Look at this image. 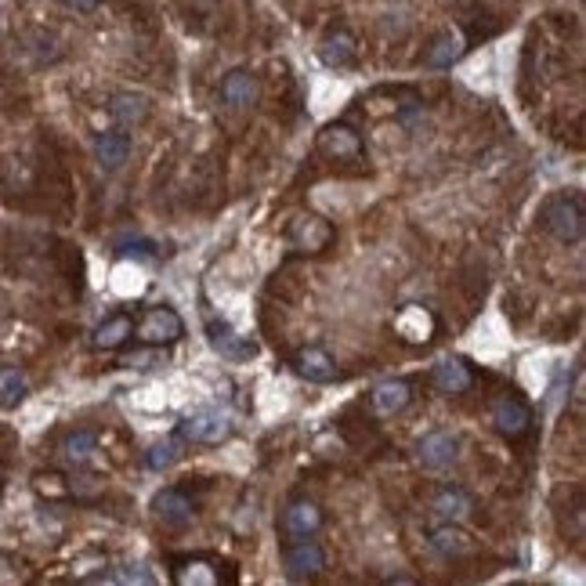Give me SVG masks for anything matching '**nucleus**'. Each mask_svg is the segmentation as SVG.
I'll return each instance as SVG.
<instances>
[{
	"mask_svg": "<svg viewBox=\"0 0 586 586\" xmlns=\"http://www.w3.org/2000/svg\"><path fill=\"white\" fill-rule=\"evenodd\" d=\"M33 489H37L40 496H48V500H66V496H69V482L62 478V474H55V471L37 474V478H33Z\"/></svg>",
	"mask_w": 586,
	"mask_h": 586,
	"instance_id": "28",
	"label": "nucleus"
},
{
	"mask_svg": "<svg viewBox=\"0 0 586 586\" xmlns=\"http://www.w3.org/2000/svg\"><path fill=\"white\" fill-rule=\"evenodd\" d=\"M236 435V424H232V416L225 409H196L181 420V438L185 442H199V445H221L228 438Z\"/></svg>",
	"mask_w": 586,
	"mask_h": 586,
	"instance_id": "2",
	"label": "nucleus"
},
{
	"mask_svg": "<svg viewBox=\"0 0 586 586\" xmlns=\"http://www.w3.org/2000/svg\"><path fill=\"white\" fill-rule=\"evenodd\" d=\"M95 449H98L95 431H73V435H66V442H62V456H66L69 464H87V460L95 456Z\"/></svg>",
	"mask_w": 586,
	"mask_h": 586,
	"instance_id": "27",
	"label": "nucleus"
},
{
	"mask_svg": "<svg viewBox=\"0 0 586 586\" xmlns=\"http://www.w3.org/2000/svg\"><path fill=\"white\" fill-rule=\"evenodd\" d=\"M355 55H359V44H355V37H351L348 29H333V33H326L319 44V58L326 62L330 69H344L355 62Z\"/></svg>",
	"mask_w": 586,
	"mask_h": 586,
	"instance_id": "18",
	"label": "nucleus"
},
{
	"mask_svg": "<svg viewBox=\"0 0 586 586\" xmlns=\"http://www.w3.org/2000/svg\"><path fill=\"white\" fill-rule=\"evenodd\" d=\"M207 341L210 348L218 351L221 359H232V362H250L257 355V341L243 337V333L225 319H207Z\"/></svg>",
	"mask_w": 586,
	"mask_h": 586,
	"instance_id": "7",
	"label": "nucleus"
},
{
	"mask_svg": "<svg viewBox=\"0 0 586 586\" xmlns=\"http://www.w3.org/2000/svg\"><path fill=\"white\" fill-rule=\"evenodd\" d=\"M413 402V384L409 380H380L377 388L369 391V406L377 416H395Z\"/></svg>",
	"mask_w": 586,
	"mask_h": 586,
	"instance_id": "15",
	"label": "nucleus"
},
{
	"mask_svg": "<svg viewBox=\"0 0 586 586\" xmlns=\"http://www.w3.org/2000/svg\"><path fill=\"white\" fill-rule=\"evenodd\" d=\"M261 98V80H257L250 69H232V73L221 80V102L228 109H250Z\"/></svg>",
	"mask_w": 586,
	"mask_h": 586,
	"instance_id": "12",
	"label": "nucleus"
},
{
	"mask_svg": "<svg viewBox=\"0 0 586 586\" xmlns=\"http://www.w3.org/2000/svg\"><path fill=\"white\" fill-rule=\"evenodd\" d=\"M123 366L156 369V366H163V359H160V351H156V348H152V351H134V355H127V359H123Z\"/></svg>",
	"mask_w": 586,
	"mask_h": 586,
	"instance_id": "30",
	"label": "nucleus"
},
{
	"mask_svg": "<svg viewBox=\"0 0 586 586\" xmlns=\"http://www.w3.org/2000/svg\"><path fill=\"white\" fill-rule=\"evenodd\" d=\"M293 369H297V377H304L308 384H333V380L341 377V369L333 362V355L319 344H308L293 355Z\"/></svg>",
	"mask_w": 586,
	"mask_h": 586,
	"instance_id": "9",
	"label": "nucleus"
},
{
	"mask_svg": "<svg viewBox=\"0 0 586 586\" xmlns=\"http://www.w3.org/2000/svg\"><path fill=\"white\" fill-rule=\"evenodd\" d=\"M134 333H138V341L149 344V348H163V344H174L185 337V322H181V315L174 312L171 304H152L149 312L138 319Z\"/></svg>",
	"mask_w": 586,
	"mask_h": 586,
	"instance_id": "3",
	"label": "nucleus"
},
{
	"mask_svg": "<svg viewBox=\"0 0 586 586\" xmlns=\"http://www.w3.org/2000/svg\"><path fill=\"white\" fill-rule=\"evenodd\" d=\"M322 529V507L312 500H293L283 511V532L286 539H308Z\"/></svg>",
	"mask_w": 586,
	"mask_h": 586,
	"instance_id": "13",
	"label": "nucleus"
},
{
	"mask_svg": "<svg viewBox=\"0 0 586 586\" xmlns=\"http://www.w3.org/2000/svg\"><path fill=\"white\" fill-rule=\"evenodd\" d=\"M131 160V134L123 131H105L95 138V163L105 174L120 171L123 163Z\"/></svg>",
	"mask_w": 586,
	"mask_h": 586,
	"instance_id": "16",
	"label": "nucleus"
},
{
	"mask_svg": "<svg viewBox=\"0 0 586 586\" xmlns=\"http://www.w3.org/2000/svg\"><path fill=\"white\" fill-rule=\"evenodd\" d=\"M431 511H435L442 521H467L474 511V496L467 489H460V485H445V489L435 492Z\"/></svg>",
	"mask_w": 586,
	"mask_h": 586,
	"instance_id": "17",
	"label": "nucleus"
},
{
	"mask_svg": "<svg viewBox=\"0 0 586 586\" xmlns=\"http://www.w3.org/2000/svg\"><path fill=\"white\" fill-rule=\"evenodd\" d=\"M337 232L326 218L319 214H297V218L286 225V243L297 250V254H322V250H330Z\"/></svg>",
	"mask_w": 586,
	"mask_h": 586,
	"instance_id": "4",
	"label": "nucleus"
},
{
	"mask_svg": "<svg viewBox=\"0 0 586 586\" xmlns=\"http://www.w3.org/2000/svg\"><path fill=\"white\" fill-rule=\"evenodd\" d=\"M283 568L293 583H304V579H315L326 568V550L315 536L308 539H293L283 554Z\"/></svg>",
	"mask_w": 586,
	"mask_h": 586,
	"instance_id": "6",
	"label": "nucleus"
},
{
	"mask_svg": "<svg viewBox=\"0 0 586 586\" xmlns=\"http://www.w3.org/2000/svg\"><path fill=\"white\" fill-rule=\"evenodd\" d=\"M152 514H156V521L167 525V529H185L192 521V500L171 485V489H160L152 496Z\"/></svg>",
	"mask_w": 586,
	"mask_h": 586,
	"instance_id": "11",
	"label": "nucleus"
},
{
	"mask_svg": "<svg viewBox=\"0 0 586 586\" xmlns=\"http://www.w3.org/2000/svg\"><path fill=\"white\" fill-rule=\"evenodd\" d=\"M395 333L409 344L427 341V337L435 333V315L427 312V308H420V304H409V308H402V315L395 319Z\"/></svg>",
	"mask_w": 586,
	"mask_h": 586,
	"instance_id": "19",
	"label": "nucleus"
},
{
	"mask_svg": "<svg viewBox=\"0 0 586 586\" xmlns=\"http://www.w3.org/2000/svg\"><path fill=\"white\" fill-rule=\"evenodd\" d=\"M29 395V377L19 366H0V406H19Z\"/></svg>",
	"mask_w": 586,
	"mask_h": 586,
	"instance_id": "25",
	"label": "nucleus"
},
{
	"mask_svg": "<svg viewBox=\"0 0 586 586\" xmlns=\"http://www.w3.org/2000/svg\"><path fill=\"white\" fill-rule=\"evenodd\" d=\"M109 113H113V120L120 123V127H138V123L149 120L152 105L145 95H138V91H116L113 102H109Z\"/></svg>",
	"mask_w": 586,
	"mask_h": 586,
	"instance_id": "21",
	"label": "nucleus"
},
{
	"mask_svg": "<svg viewBox=\"0 0 586 586\" xmlns=\"http://www.w3.org/2000/svg\"><path fill=\"white\" fill-rule=\"evenodd\" d=\"M315 149L319 156L333 163H359L366 145H362V134L348 123H330V127H322L319 138H315Z\"/></svg>",
	"mask_w": 586,
	"mask_h": 586,
	"instance_id": "5",
	"label": "nucleus"
},
{
	"mask_svg": "<svg viewBox=\"0 0 586 586\" xmlns=\"http://www.w3.org/2000/svg\"><path fill=\"white\" fill-rule=\"evenodd\" d=\"M539 225L547 236H554L558 243L572 246L583 239L586 232V207H583V196L579 192H558V196H550L543 207H539Z\"/></svg>",
	"mask_w": 586,
	"mask_h": 586,
	"instance_id": "1",
	"label": "nucleus"
},
{
	"mask_svg": "<svg viewBox=\"0 0 586 586\" xmlns=\"http://www.w3.org/2000/svg\"><path fill=\"white\" fill-rule=\"evenodd\" d=\"M431 388L438 395H464V391L474 388V373L464 359H442L435 369H431Z\"/></svg>",
	"mask_w": 586,
	"mask_h": 586,
	"instance_id": "14",
	"label": "nucleus"
},
{
	"mask_svg": "<svg viewBox=\"0 0 586 586\" xmlns=\"http://www.w3.org/2000/svg\"><path fill=\"white\" fill-rule=\"evenodd\" d=\"M181 456H185V445H181V438H163V442H156L149 453H145V464H149L152 471H171Z\"/></svg>",
	"mask_w": 586,
	"mask_h": 586,
	"instance_id": "26",
	"label": "nucleus"
},
{
	"mask_svg": "<svg viewBox=\"0 0 586 586\" xmlns=\"http://www.w3.org/2000/svg\"><path fill=\"white\" fill-rule=\"evenodd\" d=\"M492 424H496V431H500L503 438H521V435H529L532 409L525 406L521 398L503 395L492 402Z\"/></svg>",
	"mask_w": 586,
	"mask_h": 586,
	"instance_id": "10",
	"label": "nucleus"
},
{
	"mask_svg": "<svg viewBox=\"0 0 586 586\" xmlns=\"http://www.w3.org/2000/svg\"><path fill=\"white\" fill-rule=\"evenodd\" d=\"M69 8H76V11H95L102 0H66Z\"/></svg>",
	"mask_w": 586,
	"mask_h": 586,
	"instance_id": "31",
	"label": "nucleus"
},
{
	"mask_svg": "<svg viewBox=\"0 0 586 586\" xmlns=\"http://www.w3.org/2000/svg\"><path fill=\"white\" fill-rule=\"evenodd\" d=\"M174 583L178 586H218L221 568H218V561H207V558L178 561V568H174Z\"/></svg>",
	"mask_w": 586,
	"mask_h": 586,
	"instance_id": "24",
	"label": "nucleus"
},
{
	"mask_svg": "<svg viewBox=\"0 0 586 586\" xmlns=\"http://www.w3.org/2000/svg\"><path fill=\"white\" fill-rule=\"evenodd\" d=\"M29 572L19 558H11V554H0V586H15V583H26Z\"/></svg>",
	"mask_w": 586,
	"mask_h": 586,
	"instance_id": "29",
	"label": "nucleus"
},
{
	"mask_svg": "<svg viewBox=\"0 0 586 586\" xmlns=\"http://www.w3.org/2000/svg\"><path fill=\"white\" fill-rule=\"evenodd\" d=\"M134 337V322L131 315H109L105 322H98L95 333H91V344L98 351H116Z\"/></svg>",
	"mask_w": 586,
	"mask_h": 586,
	"instance_id": "23",
	"label": "nucleus"
},
{
	"mask_svg": "<svg viewBox=\"0 0 586 586\" xmlns=\"http://www.w3.org/2000/svg\"><path fill=\"white\" fill-rule=\"evenodd\" d=\"M416 460L427 467V471H445L460 460V438L449 435V431H431L416 442Z\"/></svg>",
	"mask_w": 586,
	"mask_h": 586,
	"instance_id": "8",
	"label": "nucleus"
},
{
	"mask_svg": "<svg viewBox=\"0 0 586 586\" xmlns=\"http://www.w3.org/2000/svg\"><path fill=\"white\" fill-rule=\"evenodd\" d=\"M467 51V40L456 33V29H442L435 40H431V48H427V66L431 69H449L453 62H460Z\"/></svg>",
	"mask_w": 586,
	"mask_h": 586,
	"instance_id": "22",
	"label": "nucleus"
},
{
	"mask_svg": "<svg viewBox=\"0 0 586 586\" xmlns=\"http://www.w3.org/2000/svg\"><path fill=\"white\" fill-rule=\"evenodd\" d=\"M431 547H435L442 558H467V554H474V539L460 529V521H445V525H438V529L431 532Z\"/></svg>",
	"mask_w": 586,
	"mask_h": 586,
	"instance_id": "20",
	"label": "nucleus"
}]
</instances>
